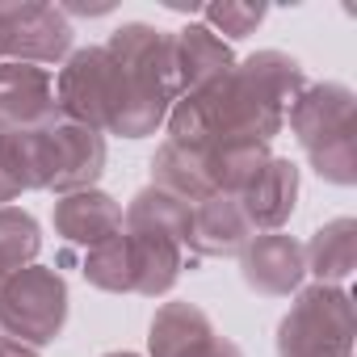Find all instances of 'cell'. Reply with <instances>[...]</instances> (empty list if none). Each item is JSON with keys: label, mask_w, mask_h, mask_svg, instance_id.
<instances>
[{"label": "cell", "mask_w": 357, "mask_h": 357, "mask_svg": "<svg viewBox=\"0 0 357 357\" xmlns=\"http://www.w3.org/2000/svg\"><path fill=\"white\" fill-rule=\"evenodd\" d=\"M147 353L151 357H244L231 336L215 328V319L185 298L160 303L147 328Z\"/></svg>", "instance_id": "cell-8"}, {"label": "cell", "mask_w": 357, "mask_h": 357, "mask_svg": "<svg viewBox=\"0 0 357 357\" xmlns=\"http://www.w3.org/2000/svg\"><path fill=\"white\" fill-rule=\"evenodd\" d=\"M101 357H139V353H130V349H114V353H101Z\"/></svg>", "instance_id": "cell-25"}, {"label": "cell", "mask_w": 357, "mask_h": 357, "mask_svg": "<svg viewBox=\"0 0 357 357\" xmlns=\"http://www.w3.org/2000/svg\"><path fill=\"white\" fill-rule=\"evenodd\" d=\"M130 240V261H135V294L143 298H160L176 286L185 269V248L164 236H147V231H126Z\"/></svg>", "instance_id": "cell-16"}, {"label": "cell", "mask_w": 357, "mask_h": 357, "mask_svg": "<svg viewBox=\"0 0 357 357\" xmlns=\"http://www.w3.org/2000/svg\"><path fill=\"white\" fill-rule=\"evenodd\" d=\"M0 63H5V51H0Z\"/></svg>", "instance_id": "cell-27"}, {"label": "cell", "mask_w": 357, "mask_h": 357, "mask_svg": "<svg viewBox=\"0 0 357 357\" xmlns=\"http://www.w3.org/2000/svg\"><path fill=\"white\" fill-rule=\"evenodd\" d=\"M240 278H244L248 290H257L265 298L294 294L307 278L303 244L286 231H257L240 252Z\"/></svg>", "instance_id": "cell-9"}, {"label": "cell", "mask_w": 357, "mask_h": 357, "mask_svg": "<svg viewBox=\"0 0 357 357\" xmlns=\"http://www.w3.org/2000/svg\"><path fill=\"white\" fill-rule=\"evenodd\" d=\"M59 118L55 76L34 63H0V130H38Z\"/></svg>", "instance_id": "cell-10"}, {"label": "cell", "mask_w": 357, "mask_h": 357, "mask_svg": "<svg viewBox=\"0 0 357 357\" xmlns=\"http://www.w3.org/2000/svg\"><path fill=\"white\" fill-rule=\"evenodd\" d=\"M252 236L257 231H252L240 198H231V194H211L206 202H198L190 211V236H185V244L194 248L198 261L202 257H211V261L240 257Z\"/></svg>", "instance_id": "cell-11"}, {"label": "cell", "mask_w": 357, "mask_h": 357, "mask_svg": "<svg viewBox=\"0 0 357 357\" xmlns=\"http://www.w3.org/2000/svg\"><path fill=\"white\" fill-rule=\"evenodd\" d=\"M43 248V227L30 211L17 206H0V269L17 273L26 269Z\"/></svg>", "instance_id": "cell-21"}, {"label": "cell", "mask_w": 357, "mask_h": 357, "mask_svg": "<svg viewBox=\"0 0 357 357\" xmlns=\"http://www.w3.org/2000/svg\"><path fill=\"white\" fill-rule=\"evenodd\" d=\"M0 357H38V349H30V344H22V340L0 332Z\"/></svg>", "instance_id": "cell-24"}, {"label": "cell", "mask_w": 357, "mask_h": 357, "mask_svg": "<svg viewBox=\"0 0 357 357\" xmlns=\"http://www.w3.org/2000/svg\"><path fill=\"white\" fill-rule=\"evenodd\" d=\"M63 324H68V282L59 269L26 265L5 278V286H0V332L5 336L43 349L59 340Z\"/></svg>", "instance_id": "cell-5"}, {"label": "cell", "mask_w": 357, "mask_h": 357, "mask_svg": "<svg viewBox=\"0 0 357 357\" xmlns=\"http://www.w3.org/2000/svg\"><path fill=\"white\" fill-rule=\"evenodd\" d=\"M72 22L59 5L43 0H0V51L13 63H59L72 55Z\"/></svg>", "instance_id": "cell-7"}, {"label": "cell", "mask_w": 357, "mask_h": 357, "mask_svg": "<svg viewBox=\"0 0 357 357\" xmlns=\"http://www.w3.org/2000/svg\"><path fill=\"white\" fill-rule=\"evenodd\" d=\"M278 357H353V298L340 286H298L278 324Z\"/></svg>", "instance_id": "cell-3"}, {"label": "cell", "mask_w": 357, "mask_h": 357, "mask_svg": "<svg viewBox=\"0 0 357 357\" xmlns=\"http://www.w3.org/2000/svg\"><path fill=\"white\" fill-rule=\"evenodd\" d=\"M240 206H244L252 231H282V223L298 206V164L286 155H269L265 168L240 194Z\"/></svg>", "instance_id": "cell-13"}, {"label": "cell", "mask_w": 357, "mask_h": 357, "mask_svg": "<svg viewBox=\"0 0 357 357\" xmlns=\"http://www.w3.org/2000/svg\"><path fill=\"white\" fill-rule=\"evenodd\" d=\"M290 130L311 168L332 185L357 181V97L340 80L307 84L290 105Z\"/></svg>", "instance_id": "cell-2"}, {"label": "cell", "mask_w": 357, "mask_h": 357, "mask_svg": "<svg viewBox=\"0 0 357 357\" xmlns=\"http://www.w3.org/2000/svg\"><path fill=\"white\" fill-rule=\"evenodd\" d=\"M269 143L265 139H223L206 151V164H211V181H215V194H231L240 198L248 190V181L265 168L269 160Z\"/></svg>", "instance_id": "cell-19"}, {"label": "cell", "mask_w": 357, "mask_h": 357, "mask_svg": "<svg viewBox=\"0 0 357 357\" xmlns=\"http://www.w3.org/2000/svg\"><path fill=\"white\" fill-rule=\"evenodd\" d=\"M190 211H194V206H185L181 198H172V194L147 185V190H139V194L130 198V206L122 211V223H126V231L164 236V240H176V244L185 248V236H190Z\"/></svg>", "instance_id": "cell-18"}, {"label": "cell", "mask_w": 357, "mask_h": 357, "mask_svg": "<svg viewBox=\"0 0 357 357\" xmlns=\"http://www.w3.org/2000/svg\"><path fill=\"white\" fill-rule=\"evenodd\" d=\"M303 261H307V273H315V282L340 286L357 265V219H349V215L328 219L303 244Z\"/></svg>", "instance_id": "cell-17"}, {"label": "cell", "mask_w": 357, "mask_h": 357, "mask_svg": "<svg viewBox=\"0 0 357 357\" xmlns=\"http://www.w3.org/2000/svg\"><path fill=\"white\" fill-rule=\"evenodd\" d=\"M172 63H176V84H181V97H185V93H198V89L215 84L219 76H227L236 68V55L215 30L185 26L172 34Z\"/></svg>", "instance_id": "cell-14"}, {"label": "cell", "mask_w": 357, "mask_h": 357, "mask_svg": "<svg viewBox=\"0 0 357 357\" xmlns=\"http://www.w3.org/2000/svg\"><path fill=\"white\" fill-rule=\"evenodd\" d=\"M80 273L89 286L109 290V294H135V261H130V240L126 231L109 236L105 244L89 248L80 261Z\"/></svg>", "instance_id": "cell-20"}, {"label": "cell", "mask_w": 357, "mask_h": 357, "mask_svg": "<svg viewBox=\"0 0 357 357\" xmlns=\"http://www.w3.org/2000/svg\"><path fill=\"white\" fill-rule=\"evenodd\" d=\"M30 151H34V176L38 190L51 194H80L97 190L101 172H105V135L72 122V118H51L47 126L30 130Z\"/></svg>", "instance_id": "cell-4"}, {"label": "cell", "mask_w": 357, "mask_h": 357, "mask_svg": "<svg viewBox=\"0 0 357 357\" xmlns=\"http://www.w3.org/2000/svg\"><path fill=\"white\" fill-rule=\"evenodd\" d=\"M307 89L303 63L286 51H257L215 84L176 97L168 109V139L190 151H211L223 139H273L290 105Z\"/></svg>", "instance_id": "cell-1"}, {"label": "cell", "mask_w": 357, "mask_h": 357, "mask_svg": "<svg viewBox=\"0 0 357 357\" xmlns=\"http://www.w3.org/2000/svg\"><path fill=\"white\" fill-rule=\"evenodd\" d=\"M269 5H244V0H223V5H202L206 30L227 34V38H248L265 22Z\"/></svg>", "instance_id": "cell-23"}, {"label": "cell", "mask_w": 357, "mask_h": 357, "mask_svg": "<svg viewBox=\"0 0 357 357\" xmlns=\"http://www.w3.org/2000/svg\"><path fill=\"white\" fill-rule=\"evenodd\" d=\"M5 278H9V273H5V269H0V286H5Z\"/></svg>", "instance_id": "cell-26"}, {"label": "cell", "mask_w": 357, "mask_h": 357, "mask_svg": "<svg viewBox=\"0 0 357 357\" xmlns=\"http://www.w3.org/2000/svg\"><path fill=\"white\" fill-rule=\"evenodd\" d=\"M55 236L63 244H80V248H97L109 236L122 231V202L105 190H80V194H63L51 211Z\"/></svg>", "instance_id": "cell-12"}, {"label": "cell", "mask_w": 357, "mask_h": 357, "mask_svg": "<svg viewBox=\"0 0 357 357\" xmlns=\"http://www.w3.org/2000/svg\"><path fill=\"white\" fill-rule=\"evenodd\" d=\"M118 97H122V68L105 47H80L63 59L55 76V101L63 118L105 135L118 109Z\"/></svg>", "instance_id": "cell-6"}, {"label": "cell", "mask_w": 357, "mask_h": 357, "mask_svg": "<svg viewBox=\"0 0 357 357\" xmlns=\"http://www.w3.org/2000/svg\"><path fill=\"white\" fill-rule=\"evenodd\" d=\"M26 190H38L30 130H0V206H9Z\"/></svg>", "instance_id": "cell-22"}, {"label": "cell", "mask_w": 357, "mask_h": 357, "mask_svg": "<svg viewBox=\"0 0 357 357\" xmlns=\"http://www.w3.org/2000/svg\"><path fill=\"white\" fill-rule=\"evenodd\" d=\"M151 185L181 198L185 206H198L215 194V181H211V164H206V151H190L181 143L164 139L151 155Z\"/></svg>", "instance_id": "cell-15"}]
</instances>
